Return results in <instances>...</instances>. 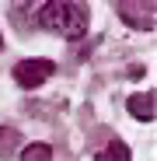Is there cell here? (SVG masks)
Returning <instances> with one entry per match:
<instances>
[{"mask_svg": "<svg viewBox=\"0 0 157 161\" xmlns=\"http://www.w3.org/2000/svg\"><path fill=\"white\" fill-rule=\"evenodd\" d=\"M35 21L42 28L63 35V39H81L87 32V7L84 4H60V0H52V4L39 7Z\"/></svg>", "mask_w": 157, "mask_h": 161, "instance_id": "obj_1", "label": "cell"}, {"mask_svg": "<svg viewBox=\"0 0 157 161\" xmlns=\"http://www.w3.org/2000/svg\"><path fill=\"white\" fill-rule=\"evenodd\" d=\"M52 60H21L18 67H14V80L21 88H35V84H42V80H49L52 77Z\"/></svg>", "mask_w": 157, "mask_h": 161, "instance_id": "obj_2", "label": "cell"}, {"mask_svg": "<svg viewBox=\"0 0 157 161\" xmlns=\"http://www.w3.org/2000/svg\"><path fill=\"white\" fill-rule=\"evenodd\" d=\"M119 18L129 21V25H136V28H154V4L147 0V4H129V0H122V4H115Z\"/></svg>", "mask_w": 157, "mask_h": 161, "instance_id": "obj_3", "label": "cell"}, {"mask_svg": "<svg viewBox=\"0 0 157 161\" xmlns=\"http://www.w3.org/2000/svg\"><path fill=\"white\" fill-rule=\"evenodd\" d=\"M129 112H133L136 119H143V123H150L154 119V95L147 91V95H133L129 98Z\"/></svg>", "mask_w": 157, "mask_h": 161, "instance_id": "obj_4", "label": "cell"}, {"mask_svg": "<svg viewBox=\"0 0 157 161\" xmlns=\"http://www.w3.org/2000/svg\"><path fill=\"white\" fill-rule=\"evenodd\" d=\"M18 144H21V133H18V130H7V126H0V158H11Z\"/></svg>", "mask_w": 157, "mask_h": 161, "instance_id": "obj_5", "label": "cell"}, {"mask_svg": "<svg viewBox=\"0 0 157 161\" xmlns=\"http://www.w3.org/2000/svg\"><path fill=\"white\" fill-rule=\"evenodd\" d=\"M94 161H129V151H126V144L112 140L105 151H98V158H94Z\"/></svg>", "mask_w": 157, "mask_h": 161, "instance_id": "obj_6", "label": "cell"}, {"mask_svg": "<svg viewBox=\"0 0 157 161\" xmlns=\"http://www.w3.org/2000/svg\"><path fill=\"white\" fill-rule=\"evenodd\" d=\"M21 161H52V151L49 144H28L21 151Z\"/></svg>", "mask_w": 157, "mask_h": 161, "instance_id": "obj_7", "label": "cell"}, {"mask_svg": "<svg viewBox=\"0 0 157 161\" xmlns=\"http://www.w3.org/2000/svg\"><path fill=\"white\" fill-rule=\"evenodd\" d=\"M0 49H4V39H0Z\"/></svg>", "mask_w": 157, "mask_h": 161, "instance_id": "obj_8", "label": "cell"}]
</instances>
